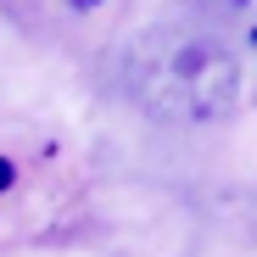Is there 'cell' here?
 <instances>
[{
  "mask_svg": "<svg viewBox=\"0 0 257 257\" xmlns=\"http://www.w3.org/2000/svg\"><path fill=\"white\" fill-rule=\"evenodd\" d=\"M117 90L151 123L201 128V123H224L240 112L246 67L235 45H224L212 28L157 23V28L128 34V45L117 56Z\"/></svg>",
  "mask_w": 257,
  "mask_h": 257,
  "instance_id": "1",
  "label": "cell"
},
{
  "mask_svg": "<svg viewBox=\"0 0 257 257\" xmlns=\"http://www.w3.org/2000/svg\"><path fill=\"white\" fill-rule=\"evenodd\" d=\"M67 6H78V12H90V6H101V0H67Z\"/></svg>",
  "mask_w": 257,
  "mask_h": 257,
  "instance_id": "2",
  "label": "cell"
}]
</instances>
